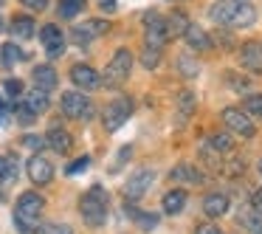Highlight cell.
Here are the masks:
<instances>
[{
  "label": "cell",
  "instance_id": "cell-1",
  "mask_svg": "<svg viewBox=\"0 0 262 234\" xmlns=\"http://www.w3.org/2000/svg\"><path fill=\"white\" fill-rule=\"evenodd\" d=\"M209 17L217 26H228V29H248L256 23V9L239 0H217L209 9Z\"/></svg>",
  "mask_w": 262,
  "mask_h": 234
},
{
  "label": "cell",
  "instance_id": "cell-2",
  "mask_svg": "<svg viewBox=\"0 0 262 234\" xmlns=\"http://www.w3.org/2000/svg\"><path fill=\"white\" fill-rule=\"evenodd\" d=\"M46 209V200L37 192H23L14 203V223H17L20 231H31V228L40 226V215Z\"/></svg>",
  "mask_w": 262,
  "mask_h": 234
},
{
  "label": "cell",
  "instance_id": "cell-3",
  "mask_svg": "<svg viewBox=\"0 0 262 234\" xmlns=\"http://www.w3.org/2000/svg\"><path fill=\"white\" fill-rule=\"evenodd\" d=\"M79 211L91 228L104 226V220H107V192H104V186L96 183V186L88 189L79 200Z\"/></svg>",
  "mask_w": 262,
  "mask_h": 234
},
{
  "label": "cell",
  "instance_id": "cell-4",
  "mask_svg": "<svg viewBox=\"0 0 262 234\" xmlns=\"http://www.w3.org/2000/svg\"><path fill=\"white\" fill-rule=\"evenodd\" d=\"M130 68H133V54L127 51V48H121V51H116L113 59L107 62L102 82L107 88H121L127 82V76H130Z\"/></svg>",
  "mask_w": 262,
  "mask_h": 234
},
{
  "label": "cell",
  "instance_id": "cell-5",
  "mask_svg": "<svg viewBox=\"0 0 262 234\" xmlns=\"http://www.w3.org/2000/svg\"><path fill=\"white\" fill-rule=\"evenodd\" d=\"M62 113L76 121H91L96 110H93V102L82 91H65L62 93Z\"/></svg>",
  "mask_w": 262,
  "mask_h": 234
},
{
  "label": "cell",
  "instance_id": "cell-6",
  "mask_svg": "<svg viewBox=\"0 0 262 234\" xmlns=\"http://www.w3.org/2000/svg\"><path fill=\"white\" fill-rule=\"evenodd\" d=\"M130 116H133V102L127 96H119V99H113V102L104 108L102 124H104V130H107V133H116L121 124H127Z\"/></svg>",
  "mask_w": 262,
  "mask_h": 234
},
{
  "label": "cell",
  "instance_id": "cell-7",
  "mask_svg": "<svg viewBox=\"0 0 262 234\" xmlns=\"http://www.w3.org/2000/svg\"><path fill=\"white\" fill-rule=\"evenodd\" d=\"M144 40H147V48H155V51H161V48L166 46V40H169L166 23L158 12H149L147 17H144Z\"/></svg>",
  "mask_w": 262,
  "mask_h": 234
},
{
  "label": "cell",
  "instance_id": "cell-8",
  "mask_svg": "<svg viewBox=\"0 0 262 234\" xmlns=\"http://www.w3.org/2000/svg\"><path fill=\"white\" fill-rule=\"evenodd\" d=\"M223 124L228 127L231 133H237L239 138H254L256 136V127L251 121V116L239 108H226L223 110Z\"/></svg>",
  "mask_w": 262,
  "mask_h": 234
},
{
  "label": "cell",
  "instance_id": "cell-9",
  "mask_svg": "<svg viewBox=\"0 0 262 234\" xmlns=\"http://www.w3.org/2000/svg\"><path fill=\"white\" fill-rule=\"evenodd\" d=\"M152 181H155V172L152 169L133 172V175L127 178V183H124V198H130V200L144 198V195L149 192V186H152Z\"/></svg>",
  "mask_w": 262,
  "mask_h": 234
},
{
  "label": "cell",
  "instance_id": "cell-10",
  "mask_svg": "<svg viewBox=\"0 0 262 234\" xmlns=\"http://www.w3.org/2000/svg\"><path fill=\"white\" fill-rule=\"evenodd\" d=\"M107 31V23L104 20H85V23H76L74 31H71V37H74L76 46H88L91 40H96L99 34H104Z\"/></svg>",
  "mask_w": 262,
  "mask_h": 234
},
{
  "label": "cell",
  "instance_id": "cell-11",
  "mask_svg": "<svg viewBox=\"0 0 262 234\" xmlns=\"http://www.w3.org/2000/svg\"><path fill=\"white\" fill-rule=\"evenodd\" d=\"M26 169H29L31 183H37V186H46V183L54 181V166H51V161L42 158V155H31Z\"/></svg>",
  "mask_w": 262,
  "mask_h": 234
},
{
  "label": "cell",
  "instance_id": "cell-12",
  "mask_svg": "<svg viewBox=\"0 0 262 234\" xmlns=\"http://www.w3.org/2000/svg\"><path fill=\"white\" fill-rule=\"evenodd\" d=\"M71 82H74L79 91H96L102 85V76L96 74V68L91 65H74L71 68Z\"/></svg>",
  "mask_w": 262,
  "mask_h": 234
},
{
  "label": "cell",
  "instance_id": "cell-13",
  "mask_svg": "<svg viewBox=\"0 0 262 234\" xmlns=\"http://www.w3.org/2000/svg\"><path fill=\"white\" fill-rule=\"evenodd\" d=\"M194 104H198V99H194V91H189V88H183V91H178V99H175V124L183 127L189 119H192L194 113Z\"/></svg>",
  "mask_w": 262,
  "mask_h": 234
},
{
  "label": "cell",
  "instance_id": "cell-14",
  "mask_svg": "<svg viewBox=\"0 0 262 234\" xmlns=\"http://www.w3.org/2000/svg\"><path fill=\"white\" fill-rule=\"evenodd\" d=\"M239 62L248 74H262V42L256 40L245 42L243 51H239Z\"/></svg>",
  "mask_w": 262,
  "mask_h": 234
},
{
  "label": "cell",
  "instance_id": "cell-15",
  "mask_svg": "<svg viewBox=\"0 0 262 234\" xmlns=\"http://www.w3.org/2000/svg\"><path fill=\"white\" fill-rule=\"evenodd\" d=\"M40 40H42V48H46L48 57H59L65 51V34L57 29V26H46L40 31Z\"/></svg>",
  "mask_w": 262,
  "mask_h": 234
},
{
  "label": "cell",
  "instance_id": "cell-16",
  "mask_svg": "<svg viewBox=\"0 0 262 234\" xmlns=\"http://www.w3.org/2000/svg\"><path fill=\"white\" fill-rule=\"evenodd\" d=\"M31 79H34V88L42 93H51L54 88H57V71L51 68V65H37L34 71H31Z\"/></svg>",
  "mask_w": 262,
  "mask_h": 234
},
{
  "label": "cell",
  "instance_id": "cell-17",
  "mask_svg": "<svg viewBox=\"0 0 262 234\" xmlns=\"http://www.w3.org/2000/svg\"><path fill=\"white\" fill-rule=\"evenodd\" d=\"M183 37H186V46L192 48V51H209L211 48V37L194 23H189V29L183 31Z\"/></svg>",
  "mask_w": 262,
  "mask_h": 234
},
{
  "label": "cell",
  "instance_id": "cell-18",
  "mask_svg": "<svg viewBox=\"0 0 262 234\" xmlns=\"http://www.w3.org/2000/svg\"><path fill=\"white\" fill-rule=\"evenodd\" d=\"M203 211L209 217H223L228 211V195L223 192H209L203 198Z\"/></svg>",
  "mask_w": 262,
  "mask_h": 234
},
{
  "label": "cell",
  "instance_id": "cell-19",
  "mask_svg": "<svg viewBox=\"0 0 262 234\" xmlns=\"http://www.w3.org/2000/svg\"><path fill=\"white\" fill-rule=\"evenodd\" d=\"M46 144L54 150V153L65 155L74 141H71V133L68 130H62V127H51V130H48V136H46Z\"/></svg>",
  "mask_w": 262,
  "mask_h": 234
},
{
  "label": "cell",
  "instance_id": "cell-20",
  "mask_svg": "<svg viewBox=\"0 0 262 234\" xmlns=\"http://www.w3.org/2000/svg\"><path fill=\"white\" fill-rule=\"evenodd\" d=\"M164 23H166V34L169 37H181L183 31L189 29V17H186V12H181V9H175L172 14H166Z\"/></svg>",
  "mask_w": 262,
  "mask_h": 234
},
{
  "label": "cell",
  "instance_id": "cell-21",
  "mask_svg": "<svg viewBox=\"0 0 262 234\" xmlns=\"http://www.w3.org/2000/svg\"><path fill=\"white\" fill-rule=\"evenodd\" d=\"M186 200H189V195L183 192V189H172V192L164 195V211L166 215H181Z\"/></svg>",
  "mask_w": 262,
  "mask_h": 234
},
{
  "label": "cell",
  "instance_id": "cell-22",
  "mask_svg": "<svg viewBox=\"0 0 262 234\" xmlns=\"http://www.w3.org/2000/svg\"><path fill=\"white\" fill-rule=\"evenodd\" d=\"M169 178H172V181H186V183H206V175H203V172L194 169V166H189V164L175 166V169L169 172Z\"/></svg>",
  "mask_w": 262,
  "mask_h": 234
},
{
  "label": "cell",
  "instance_id": "cell-23",
  "mask_svg": "<svg viewBox=\"0 0 262 234\" xmlns=\"http://www.w3.org/2000/svg\"><path fill=\"white\" fill-rule=\"evenodd\" d=\"M34 20L29 17V14H17V17L12 20V34L17 37V40H31L34 37Z\"/></svg>",
  "mask_w": 262,
  "mask_h": 234
},
{
  "label": "cell",
  "instance_id": "cell-24",
  "mask_svg": "<svg viewBox=\"0 0 262 234\" xmlns=\"http://www.w3.org/2000/svg\"><path fill=\"white\" fill-rule=\"evenodd\" d=\"M26 108H29L34 116L46 113V110H48V93H42V91H37V88H34V91L29 93V99H26Z\"/></svg>",
  "mask_w": 262,
  "mask_h": 234
},
{
  "label": "cell",
  "instance_id": "cell-25",
  "mask_svg": "<svg viewBox=\"0 0 262 234\" xmlns=\"http://www.w3.org/2000/svg\"><path fill=\"white\" fill-rule=\"evenodd\" d=\"M17 178V161L12 155H0V183H12Z\"/></svg>",
  "mask_w": 262,
  "mask_h": 234
},
{
  "label": "cell",
  "instance_id": "cell-26",
  "mask_svg": "<svg viewBox=\"0 0 262 234\" xmlns=\"http://www.w3.org/2000/svg\"><path fill=\"white\" fill-rule=\"evenodd\" d=\"M124 211H130L133 220H136L138 226L144 228V231H152V228L158 226V215H152V211H149V215H147V211H136L133 206H124Z\"/></svg>",
  "mask_w": 262,
  "mask_h": 234
},
{
  "label": "cell",
  "instance_id": "cell-27",
  "mask_svg": "<svg viewBox=\"0 0 262 234\" xmlns=\"http://www.w3.org/2000/svg\"><path fill=\"white\" fill-rule=\"evenodd\" d=\"M209 144L217 150V153H231L234 150V136H228V133H211Z\"/></svg>",
  "mask_w": 262,
  "mask_h": 234
},
{
  "label": "cell",
  "instance_id": "cell-28",
  "mask_svg": "<svg viewBox=\"0 0 262 234\" xmlns=\"http://www.w3.org/2000/svg\"><path fill=\"white\" fill-rule=\"evenodd\" d=\"M88 0H59V14H62L65 20H74L76 14L85 9Z\"/></svg>",
  "mask_w": 262,
  "mask_h": 234
},
{
  "label": "cell",
  "instance_id": "cell-29",
  "mask_svg": "<svg viewBox=\"0 0 262 234\" xmlns=\"http://www.w3.org/2000/svg\"><path fill=\"white\" fill-rule=\"evenodd\" d=\"M178 71H181V76L192 79V76L200 74V65H198V59H192L189 54H183V57H178Z\"/></svg>",
  "mask_w": 262,
  "mask_h": 234
},
{
  "label": "cell",
  "instance_id": "cell-30",
  "mask_svg": "<svg viewBox=\"0 0 262 234\" xmlns=\"http://www.w3.org/2000/svg\"><path fill=\"white\" fill-rule=\"evenodd\" d=\"M200 158H203V164L214 166V169H223V153H217L209 141L203 144V150H200Z\"/></svg>",
  "mask_w": 262,
  "mask_h": 234
},
{
  "label": "cell",
  "instance_id": "cell-31",
  "mask_svg": "<svg viewBox=\"0 0 262 234\" xmlns=\"http://www.w3.org/2000/svg\"><path fill=\"white\" fill-rule=\"evenodd\" d=\"M245 113L262 121V93H256V96H248V99H245Z\"/></svg>",
  "mask_w": 262,
  "mask_h": 234
},
{
  "label": "cell",
  "instance_id": "cell-32",
  "mask_svg": "<svg viewBox=\"0 0 262 234\" xmlns=\"http://www.w3.org/2000/svg\"><path fill=\"white\" fill-rule=\"evenodd\" d=\"M237 223H243V228H248V231H262V215H239V220Z\"/></svg>",
  "mask_w": 262,
  "mask_h": 234
},
{
  "label": "cell",
  "instance_id": "cell-33",
  "mask_svg": "<svg viewBox=\"0 0 262 234\" xmlns=\"http://www.w3.org/2000/svg\"><path fill=\"white\" fill-rule=\"evenodd\" d=\"M37 234H74V231L65 223H42V226H37Z\"/></svg>",
  "mask_w": 262,
  "mask_h": 234
},
{
  "label": "cell",
  "instance_id": "cell-34",
  "mask_svg": "<svg viewBox=\"0 0 262 234\" xmlns=\"http://www.w3.org/2000/svg\"><path fill=\"white\" fill-rule=\"evenodd\" d=\"M20 57H23V54H20V48L14 46V42L3 46V65H6V68H14V62H17Z\"/></svg>",
  "mask_w": 262,
  "mask_h": 234
},
{
  "label": "cell",
  "instance_id": "cell-35",
  "mask_svg": "<svg viewBox=\"0 0 262 234\" xmlns=\"http://www.w3.org/2000/svg\"><path fill=\"white\" fill-rule=\"evenodd\" d=\"M158 59H161V51H155V48H144V54H141L144 68H155V65H158Z\"/></svg>",
  "mask_w": 262,
  "mask_h": 234
},
{
  "label": "cell",
  "instance_id": "cell-36",
  "mask_svg": "<svg viewBox=\"0 0 262 234\" xmlns=\"http://www.w3.org/2000/svg\"><path fill=\"white\" fill-rule=\"evenodd\" d=\"M88 166H91V158H88V155H82V158H79V161H74V164H71L65 172H68V175H76V172H85Z\"/></svg>",
  "mask_w": 262,
  "mask_h": 234
},
{
  "label": "cell",
  "instance_id": "cell-37",
  "mask_svg": "<svg viewBox=\"0 0 262 234\" xmlns=\"http://www.w3.org/2000/svg\"><path fill=\"white\" fill-rule=\"evenodd\" d=\"M3 88H6V93L12 99H17L20 93H23V82H20V79H6V85H3Z\"/></svg>",
  "mask_w": 262,
  "mask_h": 234
},
{
  "label": "cell",
  "instance_id": "cell-38",
  "mask_svg": "<svg viewBox=\"0 0 262 234\" xmlns=\"http://www.w3.org/2000/svg\"><path fill=\"white\" fill-rule=\"evenodd\" d=\"M34 119H37V116L31 113V110L26 108V102H23V104H20V108H17V121H20V124H31V121H34Z\"/></svg>",
  "mask_w": 262,
  "mask_h": 234
},
{
  "label": "cell",
  "instance_id": "cell-39",
  "mask_svg": "<svg viewBox=\"0 0 262 234\" xmlns=\"http://www.w3.org/2000/svg\"><path fill=\"white\" fill-rule=\"evenodd\" d=\"M26 9H31V12H42V9L48 6V0H20Z\"/></svg>",
  "mask_w": 262,
  "mask_h": 234
},
{
  "label": "cell",
  "instance_id": "cell-40",
  "mask_svg": "<svg viewBox=\"0 0 262 234\" xmlns=\"http://www.w3.org/2000/svg\"><path fill=\"white\" fill-rule=\"evenodd\" d=\"M251 209H254L256 215H262V189L254 192V198H251Z\"/></svg>",
  "mask_w": 262,
  "mask_h": 234
},
{
  "label": "cell",
  "instance_id": "cell-41",
  "mask_svg": "<svg viewBox=\"0 0 262 234\" xmlns=\"http://www.w3.org/2000/svg\"><path fill=\"white\" fill-rule=\"evenodd\" d=\"M26 147H31V150H40V147H42V138H34V136H26Z\"/></svg>",
  "mask_w": 262,
  "mask_h": 234
},
{
  "label": "cell",
  "instance_id": "cell-42",
  "mask_svg": "<svg viewBox=\"0 0 262 234\" xmlns=\"http://www.w3.org/2000/svg\"><path fill=\"white\" fill-rule=\"evenodd\" d=\"M198 234H220V228H217V226H209V223H203V226L198 228Z\"/></svg>",
  "mask_w": 262,
  "mask_h": 234
},
{
  "label": "cell",
  "instance_id": "cell-43",
  "mask_svg": "<svg viewBox=\"0 0 262 234\" xmlns=\"http://www.w3.org/2000/svg\"><path fill=\"white\" fill-rule=\"evenodd\" d=\"M127 155H130V147H121V150H119V161H116V166H121V164H124V161H127ZM116 166H113V169H116Z\"/></svg>",
  "mask_w": 262,
  "mask_h": 234
},
{
  "label": "cell",
  "instance_id": "cell-44",
  "mask_svg": "<svg viewBox=\"0 0 262 234\" xmlns=\"http://www.w3.org/2000/svg\"><path fill=\"white\" fill-rule=\"evenodd\" d=\"M102 9H107V12H113V9H116V3H113V0H102Z\"/></svg>",
  "mask_w": 262,
  "mask_h": 234
},
{
  "label": "cell",
  "instance_id": "cell-45",
  "mask_svg": "<svg viewBox=\"0 0 262 234\" xmlns=\"http://www.w3.org/2000/svg\"><path fill=\"white\" fill-rule=\"evenodd\" d=\"M0 31H6V26H3V17H0Z\"/></svg>",
  "mask_w": 262,
  "mask_h": 234
},
{
  "label": "cell",
  "instance_id": "cell-46",
  "mask_svg": "<svg viewBox=\"0 0 262 234\" xmlns=\"http://www.w3.org/2000/svg\"><path fill=\"white\" fill-rule=\"evenodd\" d=\"M3 110H6V108H3V102H0V113H3Z\"/></svg>",
  "mask_w": 262,
  "mask_h": 234
},
{
  "label": "cell",
  "instance_id": "cell-47",
  "mask_svg": "<svg viewBox=\"0 0 262 234\" xmlns=\"http://www.w3.org/2000/svg\"><path fill=\"white\" fill-rule=\"evenodd\" d=\"M259 175H262V161H259Z\"/></svg>",
  "mask_w": 262,
  "mask_h": 234
},
{
  "label": "cell",
  "instance_id": "cell-48",
  "mask_svg": "<svg viewBox=\"0 0 262 234\" xmlns=\"http://www.w3.org/2000/svg\"><path fill=\"white\" fill-rule=\"evenodd\" d=\"M256 234H262V231H256Z\"/></svg>",
  "mask_w": 262,
  "mask_h": 234
}]
</instances>
